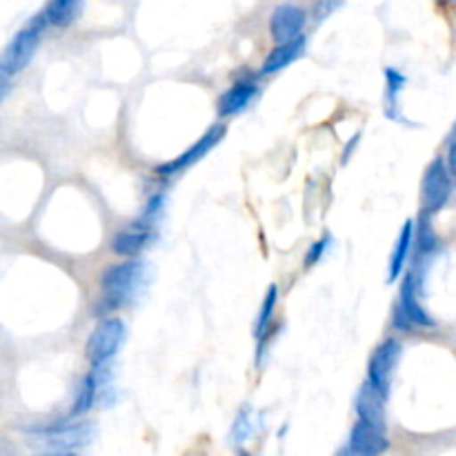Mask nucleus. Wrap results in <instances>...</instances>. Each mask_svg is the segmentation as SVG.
I'll use <instances>...</instances> for the list:
<instances>
[{
	"mask_svg": "<svg viewBox=\"0 0 456 456\" xmlns=\"http://www.w3.org/2000/svg\"><path fill=\"white\" fill-rule=\"evenodd\" d=\"M85 7V0H49L45 7V16H47L49 25L56 29H67L74 25L80 18Z\"/></svg>",
	"mask_w": 456,
	"mask_h": 456,
	"instance_id": "obj_16",
	"label": "nucleus"
},
{
	"mask_svg": "<svg viewBox=\"0 0 456 456\" xmlns=\"http://www.w3.org/2000/svg\"><path fill=\"white\" fill-rule=\"evenodd\" d=\"M386 83H387V92H386V111L390 118L399 120L401 118V111H399V94L405 89V83H408V78H405L403 74H401L399 69H395V67H387L386 69Z\"/></svg>",
	"mask_w": 456,
	"mask_h": 456,
	"instance_id": "obj_19",
	"label": "nucleus"
},
{
	"mask_svg": "<svg viewBox=\"0 0 456 456\" xmlns=\"http://www.w3.org/2000/svg\"><path fill=\"white\" fill-rule=\"evenodd\" d=\"M414 245H417V225H414V221L410 218V221H405L403 227H401V234L399 239H396L395 249H392L390 267H387V283H395V281H399V276L403 274Z\"/></svg>",
	"mask_w": 456,
	"mask_h": 456,
	"instance_id": "obj_13",
	"label": "nucleus"
},
{
	"mask_svg": "<svg viewBox=\"0 0 456 456\" xmlns=\"http://www.w3.org/2000/svg\"><path fill=\"white\" fill-rule=\"evenodd\" d=\"M225 132H227L225 125H221V123L212 125V127H209L208 132H205L203 136H200L199 141L194 142V145L187 147V150L183 151V154H178L176 159L167 160V163L159 165V167L154 169L156 176L169 178V176H176V174L185 172V169H190L191 165L199 163V160L203 159L205 154H209V151H212L214 147H216L218 142L223 141V136H225Z\"/></svg>",
	"mask_w": 456,
	"mask_h": 456,
	"instance_id": "obj_5",
	"label": "nucleus"
},
{
	"mask_svg": "<svg viewBox=\"0 0 456 456\" xmlns=\"http://www.w3.org/2000/svg\"><path fill=\"white\" fill-rule=\"evenodd\" d=\"M252 435H254L252 410L243 408V410H240V412H239V417H236L234 426H232V436H234V441H239V444H243V441H248Z\"/></svg>",
	"mask_w": 456,
	"mask_h": 456,
	"instance_id": "obj_22",
	"label": "nucleus"
},
{
	"mask_svg": "<svg viewBox=\"0 0 456 456\" xmlns=\"http://www.w3.org/2000/svg\"><path fill=\"white\" fill-rule=\"evenodd\" d=\"M303 52H305V36H298V38L288 40V43H279L270 53H267L265 62H263L261 67V76H270L285 69V67L292 65Z\"/></svg>",
	"mask_w": 456,
	"mask_h": 456,
	"instance_id": "obj_15",
	"label": "nucleus"
},
{
	"mask_svg": "<svg viewBox=\"0 0 456 456\" xmlns=\"http://www.w3.org/2000/svg\"><path fill=\"white\" fill-rule=\"evenodd\" d=\"M417 245H419V254L421 256H430L436 248H439V239H436L435 230H432V223H430V212L423 214L421 218V225H419L417 232Z\"/></svg>",
	"mask_w": 456,
	"mask_h": 456,
	"instance_id": "obj_21",
	"label": "nucleus"
},
{
	"mask_svg": "<svg viewBox=\"0 0 456 456\" xmlns=\"http://www.w3.org/2000/svg\"><path fill=\"white\" fill-rule=\"evenodd\" d=\"M354 408H356V414H359V419H363V421L386 430V396H383L379 390H374L370 383H365V386L359 390Z\"/></svg>",
	"mask_w": 456,
	"mask_h": 456,
	"instance_id": "obj_14",
	"label": "nucleus"
},
{
	"mask_svg": "<svg viewBox=\"0 0 456 456\" xmlns=\"http://www.w3.org/2000/svg\"><path fill=\"white\" fill-rule=\"evenodd\" d=\"M305 22L307 13L303 7H298V4H279V7L272 12L270 34L276 43H288V40L303 36Z\"/></svg>",
	"mask_w": 456,
	"mask_h": 456,
	"instance_id": "obj_8",
	"label": "nucleus"
},
{
	"mask_svg": "<svg viewBox=\"0 0 456 456\" xmlns=\"http://www.w3.org/2000/svg\"><path fill=\"white\" fill-rule=\"evenodd\" d=\"M163 205H165V191H154V194L147 199L145 208H142V214L138 216V225L142 227H150L154 230L156 223H159L160 214H163Z\"/></svg>",
	"mask_w": 456,
	"mask_h": 456,
	"instance_id": "obj_20",
	"label": "nucleus"
},
{
	"mask_svg": "<svg viewBox=\"0 0 456 456\" xmlns=\"http://www.w3.org/2000/svg\"><path fill=\"white\" fill-rule=\"evenodd\" d=\"M142 279H145V263L138 258H127L107 267L101 279L102 298L98 314H111L118 307L127 305L142 288Z\"/></svg>",
	"mask_w": 456,
	"mask_h": 456,
	"instance_id": "obj_1",
	"label": "nucleus"
},
{
	"mask_svg": "<svg viewBox=\"0 0 456 456\" xmlns=\"http://www.w3.org/2000/svg\"><path fill=\"white\" fill-rule=\"evenodd\" d=\"M387 448H390V441L386 439L383 428L372 426V423L363 421V419L354 423L350 441H347V452L359 456H377L386 452Z\"/></svg>",
	"mask_w": 456,
	"mask_h": 456,
	"instance_id": "obj_10",
	"label": "nucleus"
},
{
	"mask_svg": "<svg viewBox=\"0 0 456 456\" xmlns=\"http://www.w3.org/2000/svg\"><path fill=\"white\" fill-rule=\"evenodd\" d=\"M276 303H279V288L272 283L270 288H267L265 298H263L256 325H254V334H256V341H258V361H261L263 356V347H265V337L267 332H270V323H272V316H274Z\"/></svg>",
	"mask_w": 456,
	"mask_h": 456,
	"instance_id": "obj_17",
	"label": "nucleus"
},
{
	"mask_svg": "<svg viewBox=\"0 0 456 456\" xmlns=\"http://www.w3.org/2000/svg\"><path fill=\"white\" fill-rule=\"evenodd\" d=\"M258 94V83L256 78H243L236 80L216 102L218 118H232V116L240 114L249 102L256 98Z\"/></svg>",
	"mask_w": 456,
	"mask_h": 456,
	"instance_id": "obj_11",
	"label": "nucleus"
},
{
	"mask_svg": "<svg viewBox=\"0 0 456 456\" xmlns=\"http://www.w3.org/2000/svg\"><path fill=\"white\" fill-rule=\"evenodd\" d=\"M154 239H156V230L142 227L134 221L127 230L118 232V234L111 239V252H114L116 256L136 258L147 245L154 243Z\"/></svg>",
	"mask_w": 456,
	"mask_h": 456,
	"instance_id": "obj_12",
	"label": "nucleus"
},
{
	"mask_svg": "<svg viewBox=\"0 0 456 456\" xmlns=\"http://www.w3.org/2000/svg\"><path fill=\"white\" fill-rule=\"evenodd\" d=\"M401 343L396 338H387L383 341L381 346L374 350L372 359H370L368 365V383L374 387V390L381 392L383 396L387 399L390 395V386H392V377L396 372V365L401 361Z\"/></svg>",
	"mask_w": 456,
	"mask_h": 456,
	"instance_id": "obj_6",
	"label": "nucleus"
},
{
	"mask_svg": "<svg viewBox=\"0 0 456 456\" xmlns=\"http://www.w3.org/2000/svg\"><path fill=\"white\" fill-rule=\"evenodd\" d=\"M98 374H101V368H92L87 372V377L83 379L78 396H76L74 405H71L69 417H80V414L89 412V410L94 408V403H96L98 399V387H101V379H98Z\"/></svg>",
	"mask_w": 456,
	"mask_h": 456,
	"instance_id": "obj_18",
	"label": "nucleus"
},
{
	"mask_svg": "<svg viewBox=\"0 0 456 456\" xmlns=\"http://www.w3.org/2000/svg\"><path fill=\"white\" fill-rule=\"evenodd\" d=\"M330 243H332V239H330V236H323V239L314 240V243L310 245V249H307V254H305V265L307 267L316 265V263H319L321 258L325 256V252H328Z\"/></svg>",
	"mask_w": 456,
	"mask_h": 456,
	"instance_id": "obj_23",
	"label": "nucleus"
},
{
	"mask_svg": "<svg viewBox=\"0 0 456 456\" xmlns=\"http://www.w3.org/2000/svg\"><path fill=\"white\" fill-rule=\"evenodd\" d=\"M452 172H450L448 163L444 159H435L428 165L426 174H423V203H426V212L436 214L448 205L450 196H452Z\"/></svg>",
	"mask_w": 456,
	"mask_h": 456,
	"instance_id": "obj_7",
	"label": "nucleus"
},
{
	"mask_svg": "<svg viewBox=\"0 0 456 456\" xmlns=\"http://www.w3.org/2000/svg\"><path fill=\"white\" fill-rule=\"evenodd\" d=\"M125 341V323L118 316H105L87 338V361L92 368H105Z\"/></svg>",
	"mask_w": 456,
	"mask_h": 456,
	"instance_id": "obj_4",
	"label": "nucleus"
},
{
	"mask_svg": "<svg viewBox=\"0 0 456 456\" xmlns=\"http://www.w3.org/2000/svg\"><path fill=\"white\" fill-rule=\"evenodd\" d=\"M396 310L414 325V328H435L436 321L428 314L426 307L419 301V276L417 272H410L403 279V285H401L399 303H396Z\"/></svg>",
	"mask_w": 456,
	"mask_h": 456,
	"instance_id": "obj_9",
	"label": "nucleus"
},
{
	"mask_svg": "<svg viewBox=\"0 0 456 456\" xmlns=\"http://www.w3.org/2000/svg\"><path fill=\"white\" fill-rule=\"evenodd\" d=\"M27 435L43 441L52 452H74V450H80L92 444V439L96 436V428L89 421L56 419V421L27 428Z\"/></svg>",
	"mask_w": 456,
	"mask_h": 456,
	"instance_id": "obj_3",
	"label": "nucleus"
},
{
	"mask_svg": "<svg viewBox=\"0 0 456 456\" xmlns=\"http://www.w3.org/2000/svg\"><path fill=\"white\" fill-rule=\"evenodd\" d=\"M47 25L49 20L47 16H45V12L38 13V16L31 18V20L27 22L16 36H13L9 47L4 49L3 61H0V87H3L0 89V96L3 98L7 96L13 76L20 74V71L31 62L40 40H43V34L45 29H47Z\"/></svg>",
	"mask_w": 456,
	"mask_h": 456,
	"instance_id": "obj_2",
	"label": "nucleus"
}]
</instances>
